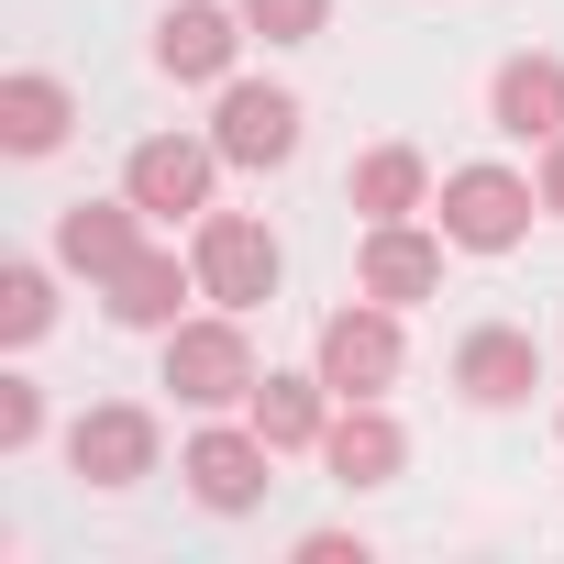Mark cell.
Wrapping results in <instances>:
<instances>
[{"label": "cell", "mask_w": 564, "mask_h": 564, "mask_svg": "<svg viewBox=\"0 0 564 564\" xmlns=\"http://www.w3.org/2000/svg\"><path fill=\"white\" fill-rule=\"evenodd\" d=\"M188 265H199V300L210 311H265L276 300V232L254 221V210H199V243H188Z\"/></svg>", "instance_id": "6da1fadb"}, {"label": "cell", "mask_w": 564, "mask_h": 564, "mask_svg": "<svg viewBox=\"0 0 564 564\" xmlns=\"http://www.w3.org/2000/svg\"><path fill=\"white\" fill-rule=\"evenodd\" d=\"M221 166H232V155H221L210 133H144V144H133V166H122V199H133L144 221H199Z\"/></svg>", "instance_id": "7a4b0ae2"}, {"label": "cell", "mask_w": 564, "mask_h": 564, "mask_svg": "<svg viewBox=\"0 0 564 564\" xmlns=\"http://www.w3.org/2000/svg\"><path fill=\"white\" fill-rule=\"evenodd\" d=\"M432 210H443V243H454V254H509V243L531 232L542 188H531V177H509V166H454Z\"/></svg>", "instance_id": "3957f363"}, {"label": "cell", "mask_w": 564, "mask_h": 564, "mask_svg": "<svg viewBox=\"0 0 564 564\" xmlns=\"http://www.w3.org/2000/svg\"><path fill=\"white\" fill-rule=\"evenodd\" d=\"M166 388H177L188 410H232V399H254V344H243V311L177 322V333H166Z\"/></svg>", "instance_id": "277c9868"}, {"label": "cell", "mask_w": 564, "mask_h": 564, "mask_svg": "<svg viewBox=\"0 0 564 564\" xmlns=\"http://www.w3.org/2000/svg\"><path fill=\"white\" fill-rule=\"evenodd\" d=\"M311 366H322L333 399H388V388H399V311H388V300L333 311L322 344H311Z\"/></svg>", "instance_id": "5b68a950"}, {"label": "cell", "mask_w": 564, "mask_h": 564, "mask_svg": "<svg viewBox=\"0 0 564 564\" xmlns=\"http://www.w3.org/2000/svg\"><path fill=\"white\" fill-rule=\"evenodd\" d=\"M177 476H188V498H199V509L243 520V509L265 498V476H276V443H265L254 421H210V432L177 454Z\"/></svg>", "instance_id": "8992f818"}, {"label": "cell", "mask_w": 564, "mask_h": 564, "mask_svg": "<svg viewBox=\"0 0 564 564\" xmlns=\"http://www.w3.org/2000/svg\"><path fill=\"white\" fill-rule=\"evenodd\" d=\"M300 100L289 89H265V78H221V111H210V144L232 155V166H289L300 155Z\"/></svg>", "instance_id": "52a82bcc"}, {"label": "cell", "mask_w": 564, "mask_h": 564, "mask_svg": "<svg viewBox=\"0 0 564 564\" xmlns=\"http://www.w3.org/2000/svg\"><path fill=\"white\" fill-rule=\"evenodd\" d=\"M67 465H78L89 487H144V476H155V410H133V399L78 410V421H67Z\"/></svg>", "instance_id": "ba28073f"}, {"label": "cell", "mask_w": 564, "mask_h": 564, "mask_svg": "<svg viewBox=\"0 0 564 564\" xmlns=\"http://www.w3.org/2000/svg\"><path fill=\"white\" fill-rule=\"evenodd\" d=\"M232 56H243V12H232V0H177V12L155 23V67L188 78V89H221Z\"/></svg>", "instance_id": "9c48e42d"}, {"label": "cell", "mask_w": 564, "mask_h": 564, "mask_svg": "<svg viewBox=\"0 0 564 564\" xmlns=\"http://www.w3.org/2000/svg\"><path fill=\"white\" fill-rule=\"evenodd\" d=\"M454 388H465L476 410H520V399L542 388V344H531L520 322H476V333L454 344Z\"/></svg>", "instance_id": "30bf717a"}, {"label": "cell", "mask_w": 564, "mask_h": 564, "mask_svg": "<svg viewBox=\"0 0 564 564\" xmlns=\"http://www.w3.org/2000/svg\"><path fill=\"white\" fill-rule=\"evenodd\" d=\"M355 289H366V300H388V311L432 300V289H443V232H421V221H366Z\"/></svg>", "instance_id": "8fae6325"}, {"label": "cell", "mask_w": 564, "mask_h": 564, "mask_svg": "<svg viewBox=\"0 0 564 564\" xmlns=\"http://www.w3.org/2000/svg\"><path fill=\"white\" fill-rule=\"evenodd\" d=\"M144 254V210L133 199H67L56 210V265L67 276H122Z\"/></svg>", "instance_id": "7c38bea8"}, {"label": "cell", "mask_w": 564, "mask_h": 564, "mask_svg": "<svg viewBox=\"0 0 564 564\" xmlns=\"http://www.w3.org/2000/svg\"><path fill=\"white\" fill-rule=\"evenodd\" d=\"M322 465H333L344 487H388V476L410 465V432H399L377 399H344V410H333V432H322Z\"/></svg>", "instance_id": "4fadbf2b"}, {"label": "cell", "mask_w": 564, "mask_h": 564, "mask_svg": "<svg viewBox=\"0 0 564 564\" xmlns=\"http://www.w3.org/2000/svg\"><path fill=\"white\" fill-rule=\"evenodd\" d=\"M100 289H111L100 311H111L122 333H177V300H199V265H177V254H155V243H144L122 276H100Z\"/></svg>", "instance_id": "5bb4252c"}, {"label": "cell", "mask_w": 564, "mask_h": 564, "mask_svg": "<svg viewBox=\"0 0 564 564\" xmlns=\"http://www.w3.org/2000/svg\"><path fill=\"white\" fill-rule=\"evenodd\" d=\"M333 388H322V366L311 377H254V399H243V421L276 443V454H322V432H333Z\"/></svg>", "instance_id": "9a60e30c"}, {"label": "cell", "mask_w": 564, "mask_h": 564, "mask_svg": "<svg viewBox=\"0 0 564 564\" xmlns=\"http://www.w3.org/2000/svg\"><path fill=\"white\" fill-rule=\"evenodd\" d=\"M487 111H498V133L553 144V133H564V56H509L498 89H487Z\"/></svg>", "instance_id": "2e32d148"}, {"label": "cell", "mask_w": 564, "mask_h": 564, "mask_svg": "<svg viewBox=\"0 0 564 564\" xmlns=\"http://www.w3.org/2000/svg\"><path fill=\"white\" fill-rule=\"evenodd\" d=\"M67 122H78L67 78H45V67H12V78H0V144H12V155H56Z\"/></svg>", "instance_id": "e0dca14e"}, {"label": "cell", "mask_w": 564, "mask_h": 564, "mask_svg": "<svg viewBox=\"0 0 564 564\" xmlns=\"http://www.w3.org/2000/svg\"><path fill=\"white\" fill-rule=\"evenodd\" d=\"M421 199H432V166H421L410 144H377V155L355 166V210H366V221H410Z\"/></svg>", "instance_id": "ac0fdd59"}, {"label": "cell", "mask_w": 564, "mask_h": 564, "mask_svg": "<svg viewBox=\"0 0 564 564\" xmlns=\"http://www.w3.org/2000/svg\"><path fill=\"white\" fill-rule=\"evenodd\" d=\"M56 322V276L45 265H0V344H45Z\"/></svg>", "instance_id": "d6986e66"}, {"label": "cell", "mask_w": 564, "mask_h": 564, "mask_svg": "<svg viewBox=\"0 0 564 564\" xmlns=\"http://www.w3.org/2000/svg\"><path fill=\"white\" fill-rule=\"evenodd\" d=\"M232 12H243V34H265V45H322L333 0H232Z\"/></svg>", "instance_id": "ffe728a7"}, {"label": "cell", "mask_w": 564, "mask_h": 564, "mask_svg": "<svg viewBox=\"0 0 564 564\" xmlns=\"http://www.w3.org/2000/svg\"><path fill=\"white\" fill-rule=\"evenodd\" d=\"M45 432V399H34V377H0V454H23Z\"/></svg>", "instance_id": "44dd1931"}, {"label": "cell", "mask_w": 564, "mask_h": 564, "mask_svg": "<svg viewBox=\"0 0 564 564\" xmlns=\"http://www.w3.org/2000/svg\"><path fill=\"white\" fill-rule=\"evenodd\" d=\"M300 564H366V542H344V531H311V542H300Z\"/></svg>", "instance_id": "7402d4cb"}, {"label": "cell", "mask_w": 564, "mask_h": 564, "mask_svg": "<svg viewBox=\"0 0 564 564\" xmlns=\"http://www.w3.org/2000/svg\"><path fill=\"white\" fill-rule=\"evenodd\" d=\"M531 188H542V210H553V221H564V133H553V144H542V177H531Z\"/></svg>", "instance_id": "603a6c76"}]
</instances>
